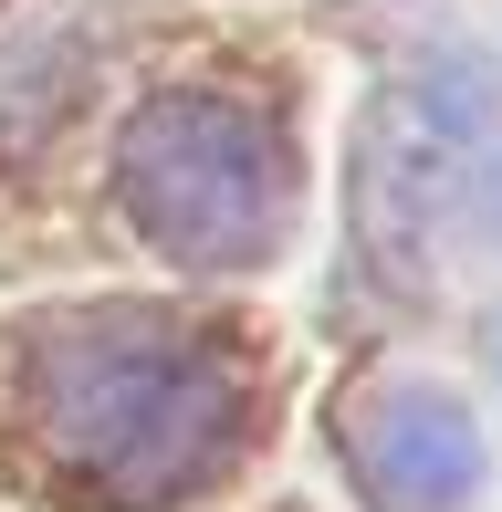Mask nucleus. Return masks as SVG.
<instances>
[{
	"label": "nucleus",
	"instance_id": "7ed1b4c3",
	"mask_svg": "<svg viewBox=\"0 0 502 512\" xmlns=\"http://www.w3.org/2000/svg\"><path fill=\"white\" fill-rule=\"evenodd\" d=\"M346 450L356 481L377 492V512H461L482 492V429L461 398L419 377H377L346 398Z\"/></svg>",
	"mask_w": 502,
	"mask_h": 512
},
{
	"label": "nucleus",
	"instance_id": "f03ea898",
	"mask_svg": "<svg viewBox=\"0 0 502 512\" xmlns=\"http://www.w3.org/2000/svg\"><path fill=\"white\" fill-rule=\"evenodd\" d=\"M116 199L168 262L241 272V262H272L293 230V157L231 95H157L136 105L116 147Z\"/></svg>",
	"mask_w": 502,
	"mask_h": 512
},
{
	"label": "nucleus",
	"instance_id": "f257e3e1",
	"mask_svg": "<svg viewBox=\"0 0 502 512\" xmlns=\"http://www.w3.org/2000/svg\"><path fill=\"white\" fill-rule=\"evenodd\" d=\"M21 418L105 512L210 492L251 439V356L168 304H74L21 335Z\"/></svg>",
	"mask_w": 502,
	"mask_h": 512
}]
</instances>
